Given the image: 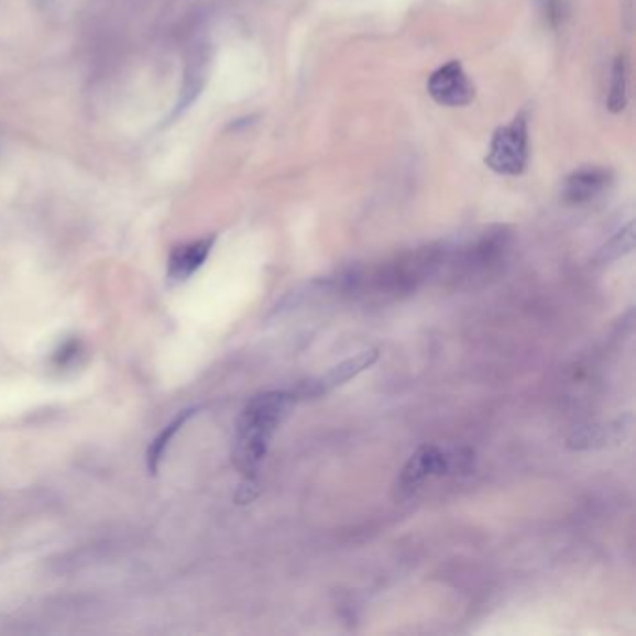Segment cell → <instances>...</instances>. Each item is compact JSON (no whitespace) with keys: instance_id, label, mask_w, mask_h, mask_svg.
Segmentation results:
<instances>
[{"instance_id":"cell-10","label":"cell","mask_w":636,"mask_h":636,"mask_svg":"<svg viewBox=\"0 0 636 636\" xmlns=\"http://www.w3.org/2000/svg\"><path fill=\"white\" fill-rule=\"evenodd\" d=\"M606 105L612 112H622L627 105V62L624 56H618L612 66L611 92Z\"/></svg>"},{"instance_id":"cell-2","label":"cell","mask_w":636,"mask_h":636,"mask_svg":"<svg viewBox=\"0 0 636 636\" xmlns=\"http://www.w3.org/2000/svg\"><path fill=\"white\" fill-rule=\"evenodd\" d=\"M472 453L469 450H442L437 447H420L410 456L407 465L399 474L398 490L410 495L428 478L442 474H458L471 471Z\"/></svg>"},{"instance_id":"cell-12","label":"cell","mask_w":636,"mask_h":636,"mask_svg":"<svg viewBox=\"0 0 636 636\" xmlns=\"http://www.w3.org/2000/svg\"><path fill=\"white\" fill-rule=\"evenodd\" d=\"M539 7H541L544 18L547 19L552 26L557 25L558 21L562 19L560 0H539Z\"/></svg>"},{"instance_id":"cell-8","label":"cell","mask_w":636,"mask_h":636,"mask_svg":"<svg viewBox=\"0 0 636 636\" xmlns=\"http://www.w3.org/2000/svg\"><path fill=\"white\" fill-rule=\"evenodd\" d=\"M624 420L618 423L605 424V426H590L582 428L568 439V447L573 450H595V448H605L611 442L622 441V431H624Z\"/></svg>"},{"instance_id":"cell-6","label":"cell","mask_w":636,"mask_h":636,"mask_svg":"<svg viewBox=\"0 0 636 636\" xmlns=\"http://www.w3.org/2000/svg\"><path fill=\"white\" fill-rule=\"evenodd\" d=\"M611 184V172L600 166H586L571 172L562 184V200L569 206L592 202Z\"/></svg>"},{"instance_id":"cell-1","label":"cell","mask_w":636,"mask_h":636,"mask_svg":"<svg viewBox=\"0 0 636 636\" xmlns=\"http://www.w3.org/2000/svg\"><path fill=\"white\" fill-rule=\"evenodd\" d=\"M295 394L265 392L252 398L238 420L233 439L232 461L243 476L252 482L270 450L271 439L294 409Z\"/></svg>"},{"instance_id":"cell-11","label":"cell","mask_w":636,"mask_h":636,"mask_svg":"<svg viewBox=\"0 0 636 636\" xmlns=\"http://www.w3.org/2000/svg\"><path fill=\"white\" fill-rule=\"evenodd\" d=\"M633 249H635V224L630 222L597 252L595 260L600 263L614 262V260L624 257L625 254L633 252Z\"/></svg>"},{"instance_id":"cell-9","label":"cell","mask_w":636,"mask_h":636,"mask_svg":"<svg viewBox=\"0 0 636 636\" xmlns=\"http://www.w3.org/2000/svg\"><path fill=\"white\" fill-rule=\"evenodd\" d=\"M196 413H198V407L182 410V413L153 439L146 453L147 471H150V474H157L163 456H165L166 450L171 447L172 439L178 435L179 429L184 428L187 420H190Z\"/></svg>"},{"instance_id":"cell-13","label":"cell","mask_w":636,"mask_h":636,"mask_svg":"<svg viewBox=\"0 0 636 636\" xmlns=\"http://www.w3.org/2000/svg\"><path fill=\"white\" fill-rule=\"evenodd\" d=\"M79 355V342H68L64 348L56 353V361L58 366L68 364V361H74L75 357Z\"/></svg>"},{"instance_id":"cell-3","label":"cell","mask_w":636,"mask_h":636,"mask_svg":"<svg viewBox=\"0 0 636 636\" xmlns=\"http://www.w3.org/2000/svg\"><path fill=\"white\" fill-rule=\"evenodd\" d=\"M485 163L502 176H519L528 165V125L525 114L496 129Z\"/></svg>"},{"instance_id":"cell-7","label":"cell","mask_w":636,"mask_h":636,"mask_svg":"<svg viewBox=\"0 0 636 636\" xmlns=\"http://www.w3.org/2000/svg\"><path fill=\"white\" fill-rule=\"evenodd\" d=\"M213 243L215 238H204L172 249L166 276L172 282L189 281L190 276L195 275L196 271L200 270L208 260Z\"/></svg>"},{"instance_id":"cell-5","label":"cell","mask_w":636,"mask_h":636,"mask_svg":"<svg viewBox=\"0 0 636 636\" xmlns=\"http://www.w3.org/2000/svg\"><path fill=\"white\" fill-rule=\"evenodd\" d=\"M377 359H380V351H377V349L362 351V353L353 357V359L340 362L338 366L332 368L331 372H327L324 377L310 381L308 385L300 386V396H303V398H318L321 394H327V392H331L332 388L343 385L346 381L353 380V377L362 374L368 368L374 366Z\"/></svg>"},{"instance_id":"cell-4","label":"cell","mask_w":636,"mask_h":636,"mask_svg":"<svg viewBox=\"0 0 636 636\" xmlns=\"http://www.w3.org/2000/svg\"><path fill=\"white\" fill-rule=\"evenodd\" d=\"M428 92L442 107H465L474 99V86L458 61L448 62L431 74Z\"/></svg>"}]
</instances>
